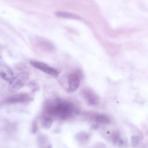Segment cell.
<instances>
[{
  "label": "cell",
  "mask_w": 148,
  "mask_h": 148,
  "mask_svg": "<svg viewBox=\"0 0 148 148\" xmlns=\"http://www.w3.org/2000/svg\"><path fill=\"white\" fill-rule=\"evenodd\" d=\"M0 77L5 80L9 82L14 77L12 69L5 63H0Z\"/></svg>",
  "instance_id": "obj_4"
},
{
  "label": "cell",
  "mask_w": 148,
  "mask_h": 148,
  "mask_svg": "<svg viewBox=\"0 0 148 148\" xmlns=\"http://www.w3.org/2000/svg\"><path fill=\"white\" fill-rule=\"evenodd\" d=\"M29 77L28 73L25 72H21L10 82L9 90L10 91H16L19 90L25 83Z\"/></svg>",
  "instance_id": "obj_2"
},
{
  "label": "cell",
  "mask_w": 148,
  "mask_h": 148,
  "mask_svg": "<svg viewBox=\"0 0 148 148\" xmlns=\"http://www.w3.org/2000/svg\"><path fill=\"white\" fill-rule=\"evenodd\" d=\"M82 95L86 102L91 105H95L98 102V98L97 95L91 90L85 89L82 92Z\"/></svg>",
  "instance_id": "obj_6"
},
{
  "label": "cell",
  "mask_w": 148,
  "mask_h": 148,
  "mask_svg": "<svg viewBox=\"0 0 148 148\" xmlns=\"http://www.w3.org/2000/svg\"><path fill=\"white\" fill-rule=\"evenodd\" d=\"M112 141L118 145H121L123 144V141L120 138V135L117 134V133H114L112 135Z\"/></svg>",
  "instance_id": "obj_10"
},
{
  "label": "cell",
  "mask_w": 148,
  "mask_h": 148,
  "mask_svg": "<svg viewBox=\"0 0 148 148\" xmlns=\"http://www.w3.org/2000/svg\"><path fill=\"white\" fill-rule=\"evenodd\" d=\"M80 84V78L75 73H72L68 76V91L72 92L78 88Z\"/></svg>",
  "instance_id": "obj_7"
},
{
  "label": "cell",
  "mask_w": 148,
  "mask_h": 148,
  "mask_svg": "<svg viewBox=\"0 0 148 148\" xmlns=\"http://www.w3.org/2000/svg\"><path fill=\"white\" fill-rule=\"evenodd\" d=\"M31 64L34 68L46 73L52 76H57L58 75V72L55 68L48 65L47 64L37 61H31Z\"/></svg>",
  "instance_id": "obj_3"
},
{
  "label": "cell",
  "mask_w": 148,
  "mask_h": 148,
  "mask_svg": "<svg viewBox=\"0 0 148 148\" xmlns=\"http://www.w3.org/2000/svg\"><path fill=\"white\" fill-rule=\"evenodd\" d=\"M73 112V106L72 103L65 101L57 100L46 106L45 114L51 117L56 116L61 119H66L71 116Z\"/></svg>",
  "instance_id": "obj_1"
},
{
  "label": "cell",
  "mask_w": 148,
  "mask_h": 148,
  "mask_svg": "<svg viewBox=\"0 0 148 148\" xmlns=\"http://www.w3.org/2000/svg\"><path fill=\"white\" fill-rule=\"evenodd\" d=\"M131 143L133 146H136L139 143V138L136 136H133L131 138Z\"/></svg>",
  "instance_id": "obj_11"
},
{
  "label": "cell",
  "mask_w": 148,
  "mask_h": 148,
  "mask_svg": "<svg viewBox=\"0 0 148 148\" xmlns=\"http://www.w3.org/2000/svg\"><path fill=\"white\" fill-rule=\"evenodd\" d=\"M56 15L57 17L64 18H68V19H72V20H81L82 18L77 14H75L74 13L68 12H65V11H58L56 13Z\"/></svg>",
  "instance_id": "obj_8"
},
{
  "label": "cell",
  "mask_w": 148,
  "mask_h": 148,
  "mask_svg": "<svg viewBox=\"0 0 148 148\" xmlns=\"http://www.w3.org/2000/svg\"><path fill=\"white\" fill-rule=\"evenodd\" d=\"M93 120L99 124H107L110 123L109 118L103 114H97L94 115Z\"/></svg>",
  "instance_id": "obj_9"
},
{
  "label": "cell",
  "mask_w": 148,
  "mask_h": 148,
  "mask_svg": "<svg viewBox=\"0 0 148 148\" xmlns=\"http://www.w3.org/2000/svg\"><path fill=\"white\" fill-rule=\"evenodd\" d=\"M30 100V97L27 94H17L10 96L6 99V102L8 103H15L20 102H25Z\"/></svg>",
  "instance_id": "obj_5"
}]
</instances>
